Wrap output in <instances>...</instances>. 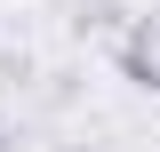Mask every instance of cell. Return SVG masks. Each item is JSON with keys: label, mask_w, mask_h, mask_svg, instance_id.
Returning a JSON list of instances; mask_svg holds the SVG:
<instances>
[{"label": "cell", "mask_w": 160, "mask_h": 152, "mask_svg": "<svg viewBox=\"0 0 160 152\" xmlns=\"http://www.w3.org/2000/svg\"><path fill=\"white\" fill-rule=\"evenodd\" d=\"M120 80H136V88L160 96V32L152 24H136V32L120 40Z\"/></svg>", "instance_id": "obj_1"}]
</instances>
